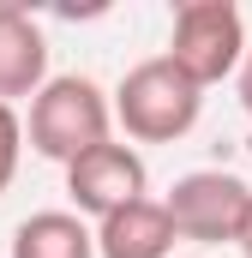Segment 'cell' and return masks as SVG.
Wrapping results in <instances>:
<instances>
[{"label": "cell", "mask_w": 252, "mask_h": 258, "mask_svg": "<svg viewBox=\"0 0 252 258\" xmlns=\"http://www.w3.org/2000/svg\"><path fill=\"white\" fill-rule=\"evenodd\" d=\"M24 138H30L36 156L72 168L78 156H90L96 144L114 138V102L102 96L96 78H84V72H60V78H48L42 96L30 102Z\"/></svg>", "instance_id": "obj_1"}, {"label": "cell", "mask_w": 252, "mask_h": 258, "mask_svg": "<svg viewBox=\"0 0 252 258\" xmlns=\"http://www.w3.org/2000/svg\"><path fill=\"white\" fill-rule=\"evenodd\" d=\"M198 114H204V90H198L168 54L138 60L120 84H114V120H120L126 138H138V144H174V138H186V132L198 126Z\"/></svg>", "instance_id": "obj_2"}, {"label": "cell", "mask_w": 252, "mask_h": 258, "mask_svg": "<svg viewBox=\"0 0 252 258\" xmlns=\"http://www.w3.org/2000/svg\"><path fill=\"white\" fill-rule=\"evenodd\" d=\"M246 18L234 0H186L174 6V30H168V60L186 72L198 90L240 78L246 66Z\"/></svg>", "instance_id": "obj_3"}, {"label": "cell", "mask_w": 252, "mask_h": 258, "mask_svg": "<svg viewBox=\"0 0 252 258\" xmlns=\"http://www.w3.org/2000/svg\"><path fill=\"white\" fill-rule=\"evenodd\" d=\"M168 216H174V234L192 246H240L252 222V186L240 174H222V168H198L180 174L174 192L162 198Z\"/></svg>", "instance_id": "obj_4"}, {"label": "cell", "mask_w": 252, "mask_h": 258, "mask_svg": "<svg viewBox=\"0 0 252 258\" xmlns=\"http://www.w3.org/2000/svg\"><path fill=\"white\" fill-rule=\"evenodd\" d=\"M144 186H150V168H144V156H138L132 144H120V138L96 144L90 156H78V162L66 168V198H72V210H78V216H96V222H108L114 210L150 198Z\"/></svg>", "instance_id": "obj_5"}, {"label": "cell", "mask_w": 252, "mask_h": 258, "mask_svg": "<svg viewBox=\"0 0 252 258\" xmlns=\"http://www.w3.org/2000/svg\"><path fill=\"white\" fill-rule=\"evenodd\" d=\"M48 84V36L24 6H0V102L12 108L18 96H42Z\"/></svg>", "instance_id": "obj_6"}, {"label": "cell", "mask_w": 252, "mask_h": 258, "mask_svg": "<svg viewBox=\"0 0 252 258\" xmlns=\"http://www.w3.org/2000/svg\"><path fill=\"white\" fill-rule=\"evenodd\" d=\"M174 216L162 198H138L114 210L108 222H96V258H168L174 252Z\"/></svg>", "instance_id": "obj_7"}, {"label": "cell", "mask_w": 252, "mask_h": 258, "mask_svg": "<svg viewBox=\"0 0 252 258\" xmlns=\"http://www.w3.org/2000/svg\"><path fill=\"white\" fill-rule=\"evenodd\" d=\"M12 258H96V228L78 210H36L12 228Z\"/></svg>", "instance_id": "obj_8"}, {"label": "cell", "mask_w": 252, "mask_h": 258, "mask_svg": "<svg viewBox=\"0 0 252 258\" xmlns=\"http://www.w3.org/2000/svg\"><path fill=\"white\" fill-rule=\"evenodd\" d=\"M18 156H24V120H18V108L0 102V192H6L12 174H18Z\"/></svg>", "instance_id": "obj_9"}, {"label": "cell", "mask_w": 252, "mask_h": 258, "mask_svg": "<svg viewBox=\"0 0 252 258\" xmlns=\"http://www.w3.org/2000/svg\"><path fill=\"white\" fill-rule=\"evenodd\" d=\"M240 108L252 114V54H246V66H240Z\"/></svg>", "instance_id": "obj_10"}, {"label": "cell", "mask_w": 252, "mask_h": 258, "mask_svg": "<svg viewBox=\"0 0 252 258\" xmlns=\"http://www.w3.org/2000/svg\"><path fill=\"white\" fill-rule=\"evenodd\" d=\"M240 252H246V258H252V222H246V240H240Z\"/></svg>", "instance_id": "obj_11"}]
</instances>
